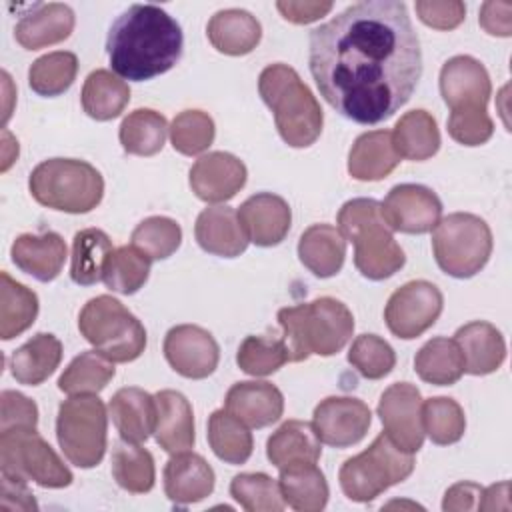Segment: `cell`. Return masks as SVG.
<instances>
[{"label":"cell","instance_id":"obj_17","mask_svg":"<svg viewBox=\"0 0 512 512\" xmlns=\"http://www.w3.org/2000/svg\"><path fill=\"white\" fill-rule=\"evenodd\" d=\"M440 94L450 110L484 108L492 94L486 68L472 56H454L440 70Z\"/></svg>","mask_w":512,"mask_h":512},{"label":"cell","instance_id":"obj_19","mask_svg":"<svg viewBox=\"0 0 512 512\" xmlns=\"http://www.w3.org/2000/svg\"><path fill=\"white\" fill-rule=\"evenodd\" d=\"M238 220L250 242L268 248L280 244L292 222V212L282 196L260 192L244 200L238 208Z\"/></svg>","mask_w":512,"mask_h":512},{"label":"cell","instance_id":"obj_42","mask_svg":"<svg viewBox=\"0 0 512 512\" xmlns=\"http://www.w3.org/2000/svg\"><path fill=\"white\" fill-rule=\"evenodd\" d=\"M114 364L96 350L76 356L58 378V388L68 396L98 394L114 378Z\"/></svg>","mask_w":512,"mask_h":512},{"label":"cell","instance_id":"obj_45","mask_svg":"<svg viewBox=\"0 0 512 512\" xmlns=\"http://www.w3.org/2000/svg\"><path fill=\"white\" fill-rule=\"evenodd\" d=\"M422 426L424 434L434 444L448 446L458 442L466 430V418L462 406L446 396L428 398L422 402Z\"/></svg>","mask_w":512,"mask_h":512},{"label":"cell","instance_id":"obj_36","mask_svg":"<svg viewBox=\"0 0 512 512\" xmlns=\"http://www.w3.org/2000/svg\"><path fill=\"white\" fill-rule=\"evenodd\" d=\"M416 374L434 386H450L464 374V358L458 344L450 338L428 340L414 358Z\"/></svg>","mask_w":512,"mask_h":512},{"label":"cell","instance_id":"obj_24","mask_svg":"<svg viewBox=\"0 0 512 512\" xmlns=\"http://www.w3.org/2000/svg\"><path fill=\"white\" fill-rule=\"evenodd\" d=\"M74 30V12L60 2L38 4L22 14L14 28L16 42L26 50H38L66 40Z\"/></svg>","mask_w":512,"mask_h":512},{"label":"cell","instance_id":"obj_9","mask_svg":"<svg viewBox=\"0 0 512 512\" xmlns=\"http://www.w3.org/2000/svg\"><path fill=\"white\" fill-rule=\"evenodd\" d=\"M432 250L442 272L470 278L486 266L492 254L490 226L476 214H448L434 228Z\"/></svg>","mask_w":512,"mask_h":512},{"label":"cell","instance_id":"obj_34","mask_svg":"<svg viewBox=\"0 0 512 512\" xmlns=\"http://www.w3.org/2000/svg\"><path fill=\"white\" fill-rule=\"evenodd\" d=\"M390 134L396 154L406 160H428L440 148V132L436 120L426 110L406 112Z\"/></svg>","mask_w":512,"mask_h":512},{"label":"cell","instance_id":"obj_48","mask_svg":"<svg viewBox=\"0 0 512 512\" xmlns=\"http://www.w3.org/2000/svg\"><path fill=\"white\" fill-rule=\"evenodd\" d=\"M170 142L176 152L196 156L214 142V120L202 110H184L170 124Z\"/></svg>","mask_w":512,"mask_h":512},{"label":"cell","instance_id":"obj_10","mask_svg":"<svg viewBox=\"0 0 512 512\" xmlns=\"http://www.w3.org/2000/svg\"><path fill=\"white\" fill-rule=\"evenodd\" d=\"M108 414L96 394L70 396L58 406L56 438L70 464L94 468L106 452Z\"/></svg>","mask_w":512,"mask_h":512},{"label":"cell","instance_id":"obj_55","mask_svg":"<svg viewBox=\"0 0 512 512\" xmlns=\"http://www.w3.org/2000/svg\"><path fill=\"white\" fill-rule=\"evenodd\" d=\"M480 26L492 34L508 38L512 34V4L510 2H484L478 16Z\"/></svg>","mask_w":512,"mask_h":512},{"label":"cell","instance_id":"obj_6","mask_svg":"<svg viewBox=\"0 0 512 512\" xmlns=\"http://www.w3.org/2000/svg\"><path fill=\"white\" fill-rule=\"evenodd\" d=\"M28 188L38 204L68 214H86L104 196L100 172L92 164L74 158L40 162L30 174Z\"/></svg>","mask_w":512,"mask_h":512},{"label":"cell","instance_id":"obj_4","mask_svg":"<svg viewBox=\"0 0 512 512\" xmlns=\"http://www.w3.org/2000/svg\"><path fill=\"white\" fill-rule=\"evenodd\" d=\"M258 92L272 110L282 140L292 148H306L322 132L324 116L312 90L286 64H270L260 72Z\"/></svg>","mask_w":512,"mask_h":512},{"label":"cell","instance_id":"obj_28","mask_svg":"<svg viewBox=\"0 0 512 512\" xmlns=\"http://www.w3.org/2000/svg\"><path fill=\"white\" fill-rule=\"evenodd\" d=\"M300 262L318 278H330L342 270L346 258V238L336 226L312 224L298 242Z\"/></svg>","mask_w":512,"mask_h":512},{"label":"cell","instance_id":"obj_33","mask_svg":"<svg viewBox=\"0 0 512 512\" xmlns=\"http://www.w3.org/2000/svg\"><path fill=\"white\" fill-rule=\"evenodd\" d=\"M284 504L298 512H320L330 496L328 482L316 464H296L280 470Z\"/></svg>","mask_w":512,"mask_h":512},{"label":"cell","instance_id":"obj_7","mask_svg":"<svg viewBox=\"0 0 512 512\" xmlns=\"http://www.w3.org/2000/svg\"><path fill=\"white\" fill-rule=\"evenodd\" d=\"M80 334L112 362H132L146 348L142 322L116 298L102 294L88 300L78 316Z\"/></svg>","mask_w":512,"mask_h":512},{"label":"cell","instance_id":"obj_20","mask_svg":"<svg viewBox=\"0 0 512 512\" xmlns=\"http://www.w3.org/2000/svg\"><path fill=\"white\" fill-rule=\"evenodd\" d=\"M212 466L194 452H178L164 466V492L178 506L196 504L214 490Z\"/></svg>","mask_w":512,"mask_h":512},{"label":"cell","instance_id":"obj_51","mask_svg":"<svg viewBox=\"0 0 512 512\" xmlns=\"http://www.w3.org/2000/svg\"><path fill=\"white\" fill-rule=\"evenodd\" d=\"M448 134L464 146H480L494 134V122L484 108L452 110L448 118Z\"/></svg>","mask_w":512,"mask_h":512},{"label":"cell","instance_id":"obj_58","mask_svg":"<svg viewBox=\"0 0 512 512\" xmlns=\"http://www.w3.org/2000/svg\"><path fill=\"white\" fill-rule=\"evenodd\" d=\"M480 510H510V482H498L482 490Z\"/></svg>","mask_w":512,"mask_h":512},{"label":"cell","instance_id":"obj_14","mask_svg":"<svg viewBox=\"0 0 512 512\" xmlns=\"http://www.w3.org/2000/svg\"><path fill=\"white\" fill-rule=\"evenodd\" d=\"M380 210L392 232L426 234L440 222L442 202L422 184H398L388 192Z\"/></svg>","mask_w":512,"mask_h":512},{"label":"cell","instance_id":"obj_22","mask_svg":"<svg viewBox=\"0 0 512 512\" xmlns=\"http://www.w3.org/2000/svg\"><path fill=\"white\" fill-rule=\"evenodd\" d=\"M194 236L202 250L222 258L240 256L250 242L238 220V212L228 206L204 208L196 218Z\"/></svg>","mask_w":512,"mask_h":512},{"label":"cell","instance_id":"obj_29","mask_svg":"<svg viewBox=\"0 0 512 512\" xmlns=\"http://www.w3.org/2000/svg\"><path fill=\"white\" fill-rule=\"evenodd\" d=\"M206 34L218 52L228 56H244L258 46L262 38V26L250 12L228 8L216 12L210 18Z\"/></svg>","mask_w":512,"mask_h":512},{"label":"cell","instance_id":"obj_3","mask_svg":"<svg viewBox=\"0 0 512 512\" xmlns=\"http://www.w3.org/2000/svg\"><path fill=\"white\" fill-rule=\"evenodd\" d=\"M278 322L288 362L306 360L310 354L332 356L346 346L354 332L352 312L330 296L282 308Z\"/></svg>","mask_w":512,"mask_h":512},{"label":"cell","instance_id":"obj_11","mask_svg":"<svg viewBox=\"0 0 512 512\" xmlns=\"http://www.w3.org/2000/svg\"><path fill=\"white\" fill-rule=\"evenodd\" d=\"M0 466L4 474L32 480L44 488H64L72 482L70 468L36 428L0 432Z\"/></svg>","mask_w":512,"mask_h":512},{"label":"cell","instance_id":"obj_15","mask_svg":"<svg viewBox=\"0 0 512 512\" xmlns=\"http://www.w3.org/2000/svg\"><path fill=\"white\" fill-rule=\"evenodd\" d=\"M164 356L180 376L202 380L216 370L220 348L208 330L194 324H180L166 332Z\"/></svg>","mask_w":512,"mask_h":512},{"label":"cell","instance_id":"obj_12","mask_svg":"<svg viewBox=\"0 0 512 512\" xmlns=\"http://www.w3.org/2000/svg\"><path fill=\"white\" fill-rule=\"evenodd\" d=\"M444 306L442 292L426 280H412L400 286L384 308L388 330L402 338L412 340L426 332L440 316Z\"/></svg>","mask_w":512,"mask_h":512},{"label":"cell","instance_id":"obj_56","mask_svg":"<svg viewBox=\"0 0 512 512\" xmlns=\"http://www.w3.org/2000/svg\"><path fill=\"white\" fill-rule=\"evenodd\" d=\"M332 2H310V0H280L276 2L278 12L294 24H310L326 16L332 10Z\"/></svg>","mask_w":512,"mask_h":512},{"label":"cell","instance_id":"obj_37","mask_svg":"<svg viewBox=\"0 0 512 512\" xmlns=\"http://www.w3.org/2000/svg\"><path fill=\"white\" fill-rule=\"evenodd\" d=\"M0 338L12 340L28 330L38 316V296L24 284L0 272Z\"/></svg>","mask_w":512,"mask_h":512},{"label":"cell","instance_id":"obj_40","mask_svg":"<svg viewBox=\"0 0 512 512\" xmlns=\"http://www.w3.org/2000/svg\"><path fill=\"white\" fill-rule=\"evenodd\" d=\"M168 134L166 118L150 108L130 112L120 124V144L128 154L154 156L164 148Z\"/></svg>","mask_w":512,"mask_h":512},{"label":"cell","instance_id":"obj_30","mask_svg":"<svg viewBox=\"0 0 512 512\" xmlns=\"http://www.w3.org/2000/svg\"><path fill=\"white\" fill-rule=\"evenodd\" d=\"M322 454L320 438L310 422L288 420L266 442V456L278 468L316 464Z\"/></svg>","mask_w":512,"mask_h":512},{"label":"cell","instance_id":"obj_27","mask_svg":"<svg viewBox=\"0 0 512 512\" xmlns=\"http://www.w3.org/2000/svg\"><path fill=\"white\" fill-rule=\"evenodd\" d=\"M156 428L154 436L168 454L186 452L194 446V414L184 394L176 390H160L156 396Z\"/></svg>","mask_w":512,"mask_h":512},{"label":"cell","instance_id":"obj_18","mask_svg":"<svg viewBox=\"0 0 512 512\" xmlns=\"http://www.w3.org/2000/svg\"><path fill=\"white\" fill-rule=\"evenodd\" d=\"M246 166L228 152H208L190 168V188L204 202H226L246 184Z\"/></svg>","mask_w":512,"mask_h":512},{"label":"cell","instance_id":"obj_43","mask_svg":"<svg viewBox=\"0 0 512 512\" xmlns=\"http://www.w3.org/2000/svg\"><path fill=\"white\" fill-rule=\"evenodd\" d=\"M78 58L72 52L58 50L40 56L28 70V84L40 96H60L76 80Z\"/></svg>","mask_w":512,"mask_h":512},{"label":"cell","instance_id":"obj_2","mask_svg":"<svg viewBox=\"0 0 512 512\" xmlns=\"http://www.w3.org/2000/svg\"><path fill=\"white\" fill-rule=\"evenodd\" d=\"M180 24L160 6L132 4L110 26L106 52L112 70L134 82L168 72L182 56Z\"/></svg>","mask_w":512,"mask_h":512},{"label":"cell","instance_id":"obj_41","mask_svg":"<svg viewBox=\"0 0 512 512\" xmlns=\"http://www.w3.org/2000/svg\"><path fill=\"white\" fill-rule=\"evenodd\" d=\"M208 444L212 452L226 464H244L254 448L248 426L228 410H216L210 414Z\"/></svg>","mask_w":512,"mask_h":512},{"label":"cell","instance_id":"obj_13","mask_svg":"<svg viewBox=\"0 0 512 512\" xmlns=\"http://www.w3.org/2000/svg\"><path fill=\"white\" fill-rule=\"evenodd\" d=\"M378 416L386 436L404 452H418L424 444L422 396L410 382L388 386L378 400Z\"/></svg>","mask_w":512,"mask_h":512},{"label":"cell","instance_id":"obj_39","mask_svg":"<svg viewBox=\"0 0 512 512\" xmlns=\"http://www.w3.org/2000/svg\"><path fill=\"white\" fill-rule=\"evenodd\" d=\"M112 476L132 494L150 492L156 480L154 458L146 448L122 438L112 448Z\"/></svg>","mask_w":512,"mask_h":512},{"label":"cell","instance_id":"obj_8","mask_svg":"<svg viewBox=\"0 0 512 512\" xmlns=\"http://www.w3.org/2000/svg\"><path fill=\"white\" fill-rule=\"evenodd\" d=\"M414 470L410 452L400 450L386 432L360 454L348 458L338 474L342 492L354 502H370L390 486L406 480Z\"/></svg>","mask_w":512,"mask_h":512},{"label":"cell","instance_id":"obj_35","mask_svg":"<svg viewBox=\"0 0 512 512\" xmlns=\"http://www.w3.org/2000/svg\"><path fill=\"white\" fill-rule=\"evenodd\" d=\"M80 100L90 118L106 122L122 114L130 102V88L110 70H94L84 80Z\"/></svg>","mask_w":512,"mask_h":512},{"label":"cell","instance_id":"obj_23","mask_svg":"<svg viewBox=\"0 0 512 512\" xmlns=\"http://www.w3.org/2000/svg\"><path fill=\"white\" fill-rule=\"evenodd\" d=\"M12 262L40 282L54 280L66 262V242L56 232L22 234L10 248Z\"/></svg>","mask_w":512,"mask_h":512},{"label":"cell","instance_id":"obj_53","mask_svg":"<svg viewBox=\"0 0 512 512\" xmlns=\"http://www.w3.org/2000/svg\"><path fill=\"white\" fill-rule=\"evenodd\" d=\"M0 404V432L8 428H36L38 408L30 398L14 390H4L0 396Z\"/></svg>","mask_w":512,"mask_h":512},{"label":"cell","instance_id":"obj_25","mask_svg":"<svg viewBox=\"0 0 512 512\" xmlns=\"http://www.w3.org/2000/svg\"><path fill=\"white\" fill-rule=\"evenodd\" d=\"M464 358V372L484 376L496 372L506 358V344L496 326L484 320H474L460 326L454 334Z\"/></svg>","mask_w":512,"mask_h":512},{"label":"cell","instance_id":"obj_57","mask_svg":"<svg viewBox=\"0 0 512 512\" xmlns=\"http://www.w3.org/2000/svg\"><path fill=\"white\" fill-rule=\"evenodd\" d=\"M482 486L476 482H458L450 486L444 494L442 508L446 512H462V510H480Z\"/></svg>","mask_w":512,"mask_h":512},{"label":"cell","instance_id":"obj_47","mask_svg":"<svg viewBox=\"0 0 512 512\" xmlns=\"http://www.w3.org/2000/svg\"><path fill=\"white\" fill-rule=\"evenodd\" d=\"M182 242V230L176 220L166 216H150L132 232V246L150 260L172 256Z\"/></svg>","mask_w":512,"mask_h":512},{"label":"cell","instance_id":"obj_44","mask_svg":"<svg viewBox=\"0 0 512 512\" xmlns=\"http://www.w3.org/2000/svg\"><path fill=\"white\" fill-rule=\"evenodd\" d=\"M150 258H146L134 246H120L110 252L102 280L104 284L118 294H134L138 292L150 274Z\"/></svg>","mask_w":512,"mask_h":512},{"label":"cell","instance_id":"obj_26","mask_svg":"<svg viewBox=\"0 0 512 512\" xmlns=\"http://www.w3.org/2000/svg\"><path fill=\"white\" fill-rule=\"evenodd\" d=\"M110 418L120 434V438L128 442H146L156 428L158 408L156 398L146 390L128 386L120 388L108 404Z\"/></svg>","mask_w":512,"mask_h":512},{"label":"cell","instance_id":"obj_31","mask_svg":"<svg viewBox=\"0 0 512 512\" xmlns=\"http://www.w3.org/2000/svg\"><path fill=\"white\" fill-rule=\"evenodd\" d=\"M400 162L392 146V134L388 130L364 132L356 138L348 154V172L362 182H374L386 178Z\"/></svg>","mask_w":512,"mask_h":512},{"label":"cell","instance_id":"obj_52","mask_svg":"<svg viewBox=\"0 0 512 512\" xmlns=\"http://www.w3.org/2000/svg\"><path fill=\"white\" fill-rule=\"evenodd\" d=\"M414 8L418 18L436 30H452L466 16V6L460 0H418Z\"/></svg>","mask_w":512,"mask_h":512},{"label":"cell","instance_id":"obj_16","mask_svg":"<svg viewBox=\"0 0 512 512\" xmlns=\"http://www.w3.org/2000/svg\"><path fill=\"white\" fill-rule=\"evenodd\" d=\"M370 422L372 412L362 400L330 396L314 408L312 426L320 442L334 448H346L358 444L366 436Z\"/></svg>","mask_w":512,"mask_h":512},{"label":"cell","instance_id":"obj_38","mask_svg":"<svg viewBox=\"0 0 512 512\" xmlns=\"http://www.w3.org/2000/svg\"><path fill=\"white\" fill-rule=\"evenodd\" d=\"M112 240L100 228H84L74 234L70 276L80 286H90L102 280L104 264L112 252Z\"/></svg>","mask_w":512,"mask_h":512},{"label":"cell","instance_id":"obj_49","mask_svg":"<svg viewBox=\"0 0 512 512\" xmlns=\"http://www.w3.org/2000/svg\"><path fill=\"white\" fill-rule=\"evenodd\" d=\"M236 362L250 376H268L288 362L282 338L246 336L238 348Z\"/></svg>","mask_w":512,"mask_h":512},{"label":"cell","instance_id":"obj_32","mask_svg":"<svg viewBox=\"0 0 512 512\" xmlns=\"http://www.w3.org/2000/svg\"><path fill=\"white\" fill-rule=\"evenodd\" d=\"M62 344L54 334L38 332L10 356V372L26 386L42 384L60 364Z\"/></svg>","mask_w":512,"mask_h":512},{"label":"cell","instance_id":"obj_50","mask_svg":"<svg viewBox=\"0 0 512 512\" xmlns=\"http://www.w3.org/2000/svg\"><path fill=\"white\" fill-rule=\"evenodd\" d=\"M348 362L368 380H380L392 372L396 364V354L392 346L376 334H360L350 350Z\"/></svg>","mask_w":512,"mask_h":512},{"label":"cell","instance_id":"obj_54","mask_svg":"<svg viewBox=\"0 0 512 512\" xmlns=\"http://www.w3.org/2000/svg\"><path fill=\"white\" fill-rule=\"evenodd\" d=\"M28 480L2 472L0 486V508L2 510H38L32 492L26 486Z\"/></svg>","mask_w":512,"mask_h":512},{"label":"cell","instance_id":"obj_21","mask_svg":"<svg viewBox=\"0 0 512 512\" xmlns=\"http://www.w3.org/2000/svg\"><path fill=\"white\" fill-rule=\"evenodd\" d=\"M226 410L250 428L274 424L284 412V396L270 382H236L224 400Z\"/></svg>","mask_w":512,"mask_h":512},{"label":"cell","instance_id":"obj_1","mask_svg":"<svg viewBox=\"0 0 512 512\" xmlns=\"http://www.w3.org/2000/svg\"><path fill=\"white\" fill-rule=\"evenodd\" d=\"M308 64L338 114L358 124L388 120L410 100L422 74L420 40L406 4L348 6L310 32Z\"/></svg>","mask_w":512,"mask_h":512},{"label":"cell","instance_id":"obj_46","mask_svg":"<svg viewBox=\"0 0 512 512\" xmlns=\"http://www.w3.org/2000/svg\"><path fill=\"white\" fill-rule=\"evenodd\" d=\"M230 496L248 512H280L284 508L280 484L264 472L234 476Z\"/></svg>","mask_w":512,"mask_h":512},{"label":"cell","instance_id":"obj_5","mask_svg":"<svg viewBox=\"0 0 512 512\" xmlns=\"http://www.w3.org/2000/svg\"><path fill=\"white\" fill-rule=\"evenodd\" d=\"M338 230L354 244V264L364 278L384 280L404 266V250L374 198L348 200L338 212Z\"/></svg>","mask_w":512,"mask_h":512}]
</instances>
